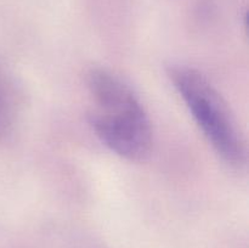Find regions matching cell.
Returning a JSON list of instances; mask_svg holds the SVG:
<instances>
[{"label": "cell", "mask_w": 249, "mask_h": 248, "mask_svg": "<svg viewBox=\"0 0 249 248\" xmlns=\"http://www.w3.org/2000/svg\"><path fill=\"white\" fill-rule=\"evenodd\" d=\"M87 87L88 117L95 135L122 158L133 162L146 159L152 148V128L133 89L105 68H92L88 73Z\"/></svg>", "instance_id": "6da1fadb"}, {"label": "cell", "mask_w": 249, "mask_h": 248, "mask_svg": "<svg viewBox=\"0 0 249 248\" xmlns=\"http://www.w3.org/2000/svg\"><path fill=\"white\" fill-rule=\"evenodd\" d=\"M168 77L215 152L233 167L246 160V148L228 104L199 71L172 66Z\"/></svg>", "instance_id": "7a4b0ae2"}, {"label": "cell", "mask_w": 249, "mask_h": 248, "mask_svg": "<svg viewBox=\"0 0 249 248\" xmlns=\"http://www.w3.org/2000/svg\"><path fill=\"white\" fill-rule=\"evenodd\" d=\"M14 96L9 88L0 82V135H4L11 129L15 119Z\"/></svg>", "instance_id": "3957f363"}]
</instances>
